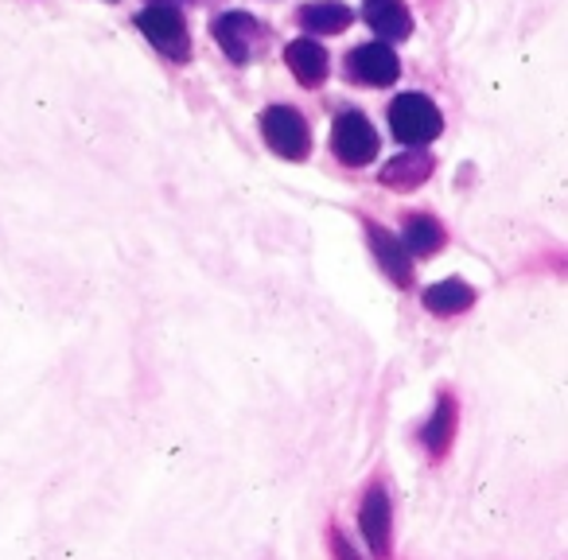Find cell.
Instances as JSON below:
<instances>
[{"mask_svg": "<svg viewBox=\"0 0 568 560\" xmlns=\"http://www.w3.org/2000/svg\"><path fill=\"white\" fill-rule=\"evenodd\" d=\"M389 125H394V136L402 144H433L444 129L440 110L433 105V98L425 94H397L394 105H389Z\"/></svg>", "mask_w": 568, "mask_h": 560, "instance_id": "obj_1", "label": "cell"}, {"mask_svg": "<svg viewBox=\"0 0 568 560\" xmlns=\"http://www.w3.org/2000/svg\"><path fill=\"white\" fill-rule=\"evenodd\" d=\"M261 136L265 144L284 160H304L312 152V133H308V121L301 118V110L293 105H268L261 113Z\"/></svg>", "mask_w": 568, "mask_h": 560, "instance_id": "obj_2", "label": "cell"}, {"mask_svg": "<svg viewBox=\"0 0 568 560\" xmlns=\"http://www.w3.org/2000/svg\"><path fill=\"white\" fill-rule=\"evenodd\" d=\"M332 149L343 164L351 167H363L378 156V129L371 125V118L358 110H343L335 118V129H332Z\"/></svg>", "mask_w": 568, "mask_h": 560, "instance_id": "obj_3", "label": "cell"}, {"mask_svg": "<svg viewBox=\"0 0 568 560\" xmlns=\"http://www.w3.org/2000/svg\"><path fill=\"white\" fill-rule=\"evenodd\" d=\"M211 32L219 40V48L226 51L230 63L237 67L253 63V55L265 48V24L257 17H250V12H226V17L214 20Z\"/></svg>", "mask_w": 568, "mask_h": 560, "instance_id": "obj_4", "label": "cell"}, {"mask_svg": "<svg viewBox=\"0 0 568 560\" xmlns=\"http://www.w3.org/2000/svg\"><path fill=\"white\" fill-rule=\"evenodd\" d=\"M136 28H141L144 40H149L164 59L187 63L191 35H187V24H183V17L175 9H144L141 17H136Z\"/></svg>", "mask_w": 568, "mask_h": 560, "instance_id": "obj_5", "label": "cell"}, {"mask_svg": "<svg viewBox=\"0 0 568 560\" xmlns=\"http://www.w3.org/2000/svg\"><path fill=\"white\" fill-rule=\"evenodd\" d=\"M397 74H402V59L382 40L363 43L347 55V79L366 82V86H389V82H397Z\"/></svg>", "mask_w": 568, "mask_h": 560, "instance_id": "obj_6", "label": "cell"}, {"mask_svg": "<svg viewBox=\"0 0 568 560\" xmlns=\"http://www.w3.org/2000/svg\"><path fill=\"white\" fill-rule=\"evenodd\" d=\"M358 526H363L366 541L378 557H389V537H394V513H389V498L382 487H374L363 502V513H358Z\"/></svg>", "mask_w": 568, "mask_h": 560, "instance_id": "obj_7", "label": "cell"}, {"mask_svg": "<svg viewBox=\"0 0 568 560\" xmlns=\"http://www.w3.org/2000/svg\"><path fill=\"white\" fill-rule=\"evenodd\" d=\"M363 17H366V24L378 32L382 43L409 40V35H413V17H409V9H405L402 0H366Z\"/></svg>", "mask_w": 568, "mask_h": 560, "instance_id": "obj_8", "label": "cell"}, {"mask_svg": "<svg viewBox=\"0 0 568 560\" xmlns=\"http://www.w3.org/2000/svg\"><path fill=\"white\" fill-rule=\"evenodd\" d=\"M366 237H371V250H374V257H378V265L394 276V285H409L413 281V257L405 253V245L397 242L389 230L374 226V222H366Z\"/></svg>", "mask_w": 568, "mask_h": 560, "instance_id": "obj_9", "label": "cell"}, {"mask_svg": "<svg viewBox=\"0 0 568 560\" xmlns=\"http://www.w3.org/2000/svg\"><path fill=\"white\" fill-rule=\"evenodd\" d=\"M284 63H288V71L296 74L301 86H320L327 79V51L316 40H308V35L284 48Z\"/></svg>", "mask_w": 568, "mask_h": 560, "instance_id": "obj_10", "label": "cell"}, {"mask_svg": "<svg viewBox=\"0 0 568 560\" xmlns=\"http://www.w3.org/2000/svg\"><path fill=\"white\" fill-rule=\"evenodd\" d=\"M355 24V12L343 4V0H316V4H304L301 9V28L316 35H339Z\"/></svg>", "mask_w": 568, "mask_h": 560, "instance_id": "obj_11", "label": "cell"}, {"mask_svg": "<svg viewBox=\"0 0 568 560\" xmlns=\"http://www.w3.org/2000/svg\"><path fill=\"white\" fill-rule=\"evenodd\" d=\"M433 156L428 152H405V156H394L386 167H382V183L394 191H413L433 175Z\"/></svg>", "mask_w": 568, "mask_h": 560, "instance_id": "obj_12", "label": "cell"}, {"mask_svg": "<svg viewBox=\"0 0 568 560\" xmlns=\"http://www.w3.org/2000/svg\"><path fill=\"white\" fill-rule=\"evenodd\" d=\"M405 253L409 257H433L444 245V230L433 214H405V237H402Z\"/></svg>", "mask_w": 568, "mask_h": 560, "instance_id": "obj_13", "label": "cell"}, {"mask_svg": "<svg viewBox=\"0 0 568 560\" xmlns=\"http://www.w3.org/2000/svg\"><path fill=\"white\" fill-rule=\"evenodd\" d=\"M471 304H475V288L456 281V276L425 288V308L433 312V316H459V312H467Z\"/></svg>", "mask_w": 568, "mask_h": 560, "instance_id": "obj_14", "label": "cell"}, {"mask_svg": "<svg viewBox=\"0 0 568 560\" xmlns=\"http://www.w3.org/2000/svg\"><path fill=\"white\" fill-rule=\"evenodd\" d=\"M452 432H456V401H452V397H444V401L436 405L433 420L420 428V436H425L428 451H433V456H440V451H448Z\"/></svg>", "mask_w": 568, "mask_h": 560, "instance_id": "obj_15", "label": "cell"}, {"mask_svg": "<svg viewBox=\"0 0 568 560\" xmlns=\"http://www.w3.org/2000/svg\"><path fill=\"white\" fill-rule=\"evenodd\" d=\"M332 557L335 560H358V552L351 549V541L339 533V529H332Z\"/></svg>", "mask_w": 568, "mask_h": 560, "instance_id": "obj_16", "label": "cell"}, {"mask_svg": "<svg viewBox=\"0 0 568 560\" xmlns=\"http://www.w3.org/2000/svg\"><path fill=\"white\" fill-rule=\"evenodd\" d=\"M149 9H175V0H152Z\"/></svg>", "mask_w": 568, "mask_h": 560, "instance_id": "obj_17", "label": "cell"}]
</instances>
